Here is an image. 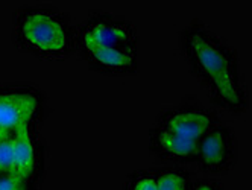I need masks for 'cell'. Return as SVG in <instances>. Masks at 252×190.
Returning <instances> with one entry per match:
<instances>
[{
	"mask_svg": "<svg viewBox=\"0 0 252 190\" xmlns=\"http://www.w3.org/2000/svg\"><path fill=\"white\" fill-rule=\"evenodd\" d=\"M76 40L106 47L138 46L137 28L126 17L93 9L76 26Z\"/></svg>",
	"mask_w": 252,
	"mask_h": 190,
	"instance_id": "obj_4",
	"label": "cell"
},
{
	"mask_svg": "<svg viewBox=\"0 0 252 190\" xmlns=\"http://www.w3.org/2000/svg\"><path fill=\"white\" fill-rule=\"evenodd\" d=\"M125 190H158L155 169H143L131 174L125 183Z\"/></svg>",
	"mask_w": 252,
	"mask_h": 190,
	"instance_id": "obj_11",
	"label": "cell"
},
{
	"mask_svg": "<svg viewBox=\"0 0 252 190\" xmlns=\"http://www.w3.org/2000/svg\"><path fill=\"white\" fill-rule=\"evenodd\" d=\"M41 97L32 87L8 85L0 87V131L12 132L33 122L40 110Z\"/></svg>",
	"mask_w": 252,
	"mask_h": 190,
	"instance_id": "obj_7",
	"label": "cell"
},
{
	"mask_svg": "<svg viewBox=\"0 0 252 190\" xmlns=\"http://www.w3.org/2000/svg\"><path fill=\"white\" fill-rule=\"evenodd\" d=\"M239 158V140L234 128L219 122L196 143V158L201 172L213 177L229 172Z\"/></svg>",
	"mask_w": 252,
	"mask_h": 190,
	"instance_id": "obj_3",
	"label": "cell"
},
{
	"mask_svg": "<svg viewBox=\"0 0 252 190\" xmlns=\"http://www.w3.org/2000/svg\"><path fill=\"white\" fill-rule=\"evenodd\" d=\"M179 49L216 108L234 114L248 108L239 55L223 37L204 22L193 20L179 32Z\"/></svg>",
	"mask_w": 252,
	"mask_h": 190,
	"instance_id": "obj_1",
	"label": "cell"
},
{
	"mask_svg": "<svg viewBox=\"0 0 252 190\" xmlns=\"http://www.w3.org/2000/svg\"><path fill=\"white\" fill-rule=\"evenodd\" d=\"M12 170V132L0 137V174H11Z\"/></svg>",
	"mask_w": 252,
	"mask_h": 190,
	"instance_id": "obj_12",
	"label": "cell"
},
{
	"mask_svg": "<svg viewBox=\"0 0 252 190\" xmlns=\"http://www.w3.org/2000/svg\"><path fill=\"white\" fill-rule=\"evenodd\" d=\"M220 122L216 110L204 105L197 99H184L176 105L164 110L158 117V127L169 129L186 139L199 140L201 137Z\"/></svg>",
	"mask_w": 252,
	"mask_h": 190,
	"instance_id": "obj_5",
	"label": "cell"
},
{
	"mask_svg": "<svg viewBox=\"0 0 252 190\" xmlns=\"http://www.w3.org/2000/svg\"><path fill=\"white\" fill-rule=\"evenodd\" d=\"M158 190H190L193 175L183 167H163L155 169Z\"/></svg>",
	"mask_w": 252,
	"mask_h": 190,
	"instance_id": "obj_10",
	"label": "cell"
},
{
	"mask_svg": "<svg viewBox=\"0 0 252 190\" xmlns=\"http://www.w3.org/2000/svg\"><path fill=\"white\" fill-rule=\"evenodd\" d=\"M14 41L22 50L40 58L64 60L76 50V26L53 5H25L14 19Z\"/></svg>",
	"mask_w": 252,
	"mask_h": 190,
	"instance_id": "obj_2",
	"label": "cell"
},
{
	"mask_svg": "<svg viewBox=\"0 0 252 190\" xmlns=\"http://www.w3.org/2000/svg\"><path fill=\"white\" fill-rule=\"evenodd\" d=\"M190 190H225L220 180L214 177H201V178H193Z\"/></svg>",
	"mask_w": 252,
	"mask_h": 190,
	"instance_id": "obj_14",
	"label": "cell"
},
{
	"mask_svg": "<svg viewBox=\"0 0 252 190\" xmlns=\"http://www.w3.org/2000/svg\"><path fill=\"white\" fill-rule=\"evenodd\" d=\"M5 134H8V132H3V131H0V137H3Z\"/></svg>",
	"mask_w": 252,
	"mask_h": 190,
	"instance_id": "obj_15",
	"label": "cell"
},
{
	"mask_svg": "<svg viewBox=\"0 0 252 190\" xmlns=\"http://www.w3.org/2000/svg\"><path fill=\"white\" fill-rule=\"evenodd\" d=\"M197 140L186 139L169 129L154 125L149 131V151L164 163H194Z\"/></svg>",
	"mask_w": 252,
	"mask_h": 190,
	"instance_id": "obj_8",
	"label": "cell"
},
{
	"mask_svg": "<svg viewBox=\"0 0 252 190\" xmlns=\"http://www.w3.org/2000/svg\"><path fill=\"white\" fill-rule=\"evenodd\" d=\"M32 125L26 124L12 131V170L11 174L28 183L37 174L40 163L38 143L32 132Z\"/></svg>",
	"mask_w": 252,
	"mask_h": 190,
	"instance_id": "obj_9",
	"label": "cell"
},
{
	"mask_svg": "<svg viewBox=\"0 0 252 190\" xmlns=\"http://www.w3.org/2000/svg\"><path fill=\"white\" fill-rule=\"evenodd\" d=\"M76 50L93 70L105 75H132L138 68V46L106 47L76 40Z\"/></svg>",
	"mask_w": 252,
	"mask_h": 190,
	"instance_id": "obj_6",
	"label": "cell"
},
{
	"mask_svg": "<svg viewBox=\"0 0 252 190\" xmlns=\"http://www.w3.org/2000/svg\"><path fill=\"white\" fill-rule=\"evenodd\" d=\"M29 184L12 174H0V190H29Z\"/></svg>",
	"mask_w": 252,
	"mask_h": 190,
	"instance_id": "obj_13",
	"label": "cell"
}]
</instances>
